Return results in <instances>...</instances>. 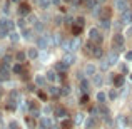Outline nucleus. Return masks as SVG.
<instances>
[{
  "instance_id": "obj_36",
  "label": "nucleus",
  "mask_w": 132,
  "mask_h": 129,
  "mask_svg": "<svg viewBox=\"0 0 132 129\" xmlns=\"http://www.w3.org/2000/svg\"><path fill=\"white\" fill-rule=\"evenodd\" d=\"M117 123H119V126H120V127H124V126H126V124H127V119H126V117H124V116H120L119 119H117Z\"/></svg>"
},
{
  "instance_id": "obj_30",
  "label": "nucleus",
  "mask_w": 132,
  "mask_h": 129,
  "mask_svg": "<svg viewBox=\"0 0 132 129\" xmlns=\"http://www.w3.org/2000/svg\"><path fill=\"white\" fill-rule=\"evenodd\" d=\"M107 97H109L110 101H116L117 99V90H114V89H110L109 92H107Z\"/></svg>"
},
{
  "instance_id": "obj_20",
  "label": "nucleus",
  "mask_w": 132,
  "mask_h": 129,
  "mask_svg": "<svg viewBox=\"0 0 132 129\" xmlns=\"http://www.w3.org/2000/svg\"><path fill=\"white\" fill-rule=\"evenodd\" d=\"M48 94H50V96H54V97H59V96H60V87L52 86L50 89H48Z\"/></svg>"
},
{
  "instance_id": "obj_31",
  "label": "nucleus",
  "mask_w": 132,
  "mask_h": 129,
  "mask_svg": "<svg viewBox=\"0 0 132 129\" xmlns=\"http://www.w3.org/2000/svg\"><path fill=\"white\" fill-rule=\"evenodd\" d=\"M39 5L42 7L44 10H47V9H48V5H50V0H39Z\"/></svg>"
},
{
  "instance_id": "obj_48",
  "label": "nucleus",
  "mask_w": 132,
  "mask_h": 129,
  "mask_svg": "<svg viewBox=\"0 0 132 129\" xmlns=\"http://www.w3.org/2000/svg\"><path fill=\"white\" fill-rule=\"evenodd\" d=\"M64 2H72V0H64Z\"/></svg>"
},
{
  "instance_id": "obj_13",
  "label": "nucleus",
  "mask_w": 132,
  "mask_h": 129,
  "mask_svg": "<svg viewBox=\"0 0 132 129\" xmlns=\"http://www.w3.org/2000/svg\"><path fill=\"white\" fill-rule=\"evenodd\" d=\"M107 62H109V65H116L117 62H119V55H117L116 52L109 54V55H107Z\"/></svg>"
},
{
  "instance_id": "obj_49",
  "label": "nucleus",
  "mask_w": 132,
  "mask_h": 129,
  "mask_svg": "<svg viewBox=\"0 0 132 129\" xmlns=\"http://www.w3.org/2000/svg\"><path fill=\"white\" fill-rule=\"evenodd\" d=\"M130 81H132V72H130Z\"/></svg>"
},
{
  "instance_id": "obj_43",
  "label": "nucleus",
  "mask_w": 132,
  "mask_h": 129,
  "mask_svg": "<svg viewBox=\"0 0 132 129\" xmlns=\"http://www.w3.org/2000/svg\"><path fill=\"white\" fill-rule=\"evenodd\" d=\"M62 0H50V3H54V5H60Z\"/></svg>"
},
{
  "instance_id": "obj_7",
  "label": "nucleus",
  "mask_w": 132,
  "mask_h": 129,
  "mask_svg": "<svg viewBox=\"0 0 132 129\" xmlns=\"http://www.w3.org/2000/svg\"><path fill=\"white\" fill-rule=\"evenodd\" d=\"M48 37L47 35H42L40 39H37V45L40 47V50H47V47H48Z\"/></svg>"
},
{
  "instance_id": "obj_37",
  "label": "nucleus",
  "mask_w": 132,
  "mask_h": 129,
  "mask_svg": "<svg viewBox=\"0 0 132 129\" xmlns=\"http://www.w3.org/2000/svg\"><path fill=\"white\" fill-rule=\"evenodd\" d=\"M15 107H17V102H15V101H10V102L7 104V109H9V111H13Z\"/></svg>"
},
{
  "instance_id": "obj_16",
  "label": "nucleus",
  "mask_w": 132,
  "mask_h": 129,
  "mask_svg": "<svg viewBox=\"0 0 132 129\" xmlns=\"http://www.w3.org/2000/svg\"><path fill=\"white\" fill-rule=\"evenodd\" d=\"M47 84V77H44V75H35V86H39V87H42Z\"/></svg>"
},
{
  "instance_id": "obj_44",
  "label": "nucleus",
  "mask_w": 132,
  "mask_h": 129,
  "mask_svg": "<svg viewBox=\"0 0 132 129\" xmlns=\"http://www.w3.org/2000/svg\"><path fill=\"white\" fill-rule=\"evenodd\" d=\"M39 129H45V126H42V124H40V126H39Z\"/></svg>"
},
{
  "instance_id": "obj_10",
  "label": "nucleus",
  "mask_w": 132,
  "mask_h": 129,
  "mask_svg": "<svg viewBox=\"0 0 132 129\" xmlns=\"http://www.w3.org/2000/svg\"><path fill=\"white\" fill-rule=\"evenodd\" d=\"M45 77H47V82H55L59 79V72L57 71H48L45 74Z\"/></svg>"
},
{
  "instance_id": "obj_1",
  "label": "nucleus",
  "mask_w": 132,
  "mask_h": 129,
  "mask_svg": "<svg viewBox=\"0 0 132 129\" xmlns=\"http://www.w3.org/2000/svg\"><path fill=\"white\" fill-rule=\"evenodd\" d=\"M89 39H90V42H94V44H102L104 37L97 29H90L89 30Z\"/></svg>"
},
{
  "instance_id": "obj_25",
  "label": "nucleus",
  "mask_w": 132,
  "mask_h": 129,
  "mask_svg": "<svg viewBox=\"0 0 132 129\" xmlns=\"http://www.w3.org/2000/svg\"><path fill=\"white\" fill-rule=\"evenodd\" d=\"M94 57H97V59H100V57H102V55H104V50H102V47H99V45H97V47L95 49H94Z\"/></svg>"
},
{
  "instance_id": "obj_14",
  "label": "nucleus",
  "mask_w": 132,
  "mask_h": 129,
  "mask_svg": "<svg viewBox=\"0 0 132 129\" xmlns=\"http://www.w3.org/2000/svg\"><path fill=\"white\" fill-rule=\"evenodd\" d=\"M80 47H82V40L80 39H74V40H72V47H70L72 52H77Z\"/></svg>"
},
{
  "instance_id": "obj_11",
  "label": "nucleus",
  "mask_w": 132,
  "mask_h": 129,
  "mask_svg": "<svg viewBox=\"0 0 132 129\" xmlns=\"http://www.w3.org/2000/svg\"><path fill=\"white\" fill-rule=\"evenodd\" d=\"M92 84L95 86V87H100L102 86V82H104V77H102V74H95V75H92Z\"/></svg>"
},
{
  "instance_id": "obj_26",
  "label": "nucleus",
  "mask_w": 132,
  "mask_h": 129,
  "mask_svg": "<svg viewBox=\"0 0 132 129\" xmlns=\"http://www.w3.org/2000/svg\"><path fill=\"white\" fill-rule=\"evenodd\" d=\"M9 37H10V40H12V42H19V40H20L19 32H15V30H12V32L9 34Z\"/></svg>"
},
{
  "instance_id": "obj_8",
  "label": "nucleus",
  "mask_w": 132,
  "mask_h": 129,
  "mask_svg": "<svg viewBox=\"0 0 132 129\" xmlns=\"http://www.w3.org/2000/svg\"><path fill=\"white\" fill-rule=\"evenodd\" d=\"M120 20L124 24H132V10H127V12L120 13Z\"/></svg>"
},
{
  "instance_id": "obj_41",
  "label": "nucleus",
  "mask_w": 132,
  "mask_h": 129,
  "mask_svg": "<svg viewBox=\"0 0 132 129\" xmlns=\"http://www.w3.org/2000/svg\"><path fill=\"white\" fill-rule=\"evenodd\" d=\"M126 35H132V25H129V27H127V30H126Z\"/></svg>"
},
{
  "instance_id": "obj_24",
  "label": "nucleus",
  "mask_w": 132,
  "mask_h": 129,
  "mask_svg": "<svg viewBox=\"0 0 132 129\" xmlns=\"http://www.w3.org/2000/svg\"><path fill=\"white\" fill-rule=\"evenodd\" d=\"M94 124H95V117L90 116L89 119L85 121V129H92V127H94Z\"/></svg>"
},
{
  "instance_id": "obj_17",
  "label": "nucleus",
  "mask_w": 132,
  "mask_h": 129,
  "mask_svg": "<svg viewBox=\"0 0 132 129\" xmlns=\"http://www.w3.org/2000/svg\"><path fill=\"white\" fill-rule=\"evenodd\" d=\"M23 71H25V67H23L22 64H15V65L12 67V72H13V74H17V75L23 74Z\"/></svg>"
},
{
  "instance_id": "obj_45",
  "label": "nucleus",
  "mask_w": 132,
  "mask_h": 129,
  "mask_svg": "<svg viewBox=\"0 0 132 129\" xmlns=\"http://www.w3.org/2000/svg\"><path fill=\"white\" fill-rule=\"evenodd\" d=\"M50 129H59V127H57V126H52V127H50Z\"/></svg>"
},
{
  "instance_id": "obj_12",
  "label": "nucleus",
  "mask_w": 132,
  "mask_h": 129,
  "mask_svg": "<svg viewBox=\"0 0 132 129\" xmlns=\"http://www.w3.org/2000/svg\"><path fill=\"white\" fill-rule=\"evenodd\" d=\"M55 116L60 117V119H64L65 116H69V114H67V109H65V107H62V106L55 107Z\"/></svg>"
},
{
  "instance_id": "obj_4",
  "label": "nucleus",
  "mask_w": 132,
  "mask_h": 129,
  "mask_svg": "<svg viewBox=\"0 0 132 129\" xmlns=\"http://www.w3.org/2000/svg\"><path fill=\"white\" fill-rule=\"evenodd\" d=\"M67 69H69V64L67 62H64V60H57L54 64V71H57L59 74H62V72H67Z\"/></svg>"
},
{
  "instance_id": "obj_40",
  "label": "nucleus",
  "mask_w": 132,
  "mask_h": 129,
  "mask_svg": "<svg viewBox=\"0 0 132 129\" xmlns=\"http://www.w3.org/2000/svg\"><path fill=\"white\" fill-rule=\"evenodd\" d=\"M70 126H72V123H70V121H65V123L62 124V127H64V129H69Z\"/></svg>"
},
{
  "instance_id": "obj_32",
  "label": "nucleus",
  "mask_w": 132,
  "mask_h": 129,
  "mask_svg": "<svg viewBox=\"0 0 132 129\" xmlns=\"http://www.w3.org/2000/svg\"><path fill=\"white\" fill-rule=\"evenodd\" d=\"M99 111H100V114H102L104 117H107V116H109V107H105V106H100V107H99Z\"/></svg>"
},
{
  "instance_id": "obj_39",
  "label": "nucleus",
  "mask_w": 132,
  "mask_h": 129,
  "mask_svg": "<svg viewBox=\"0 0 132 129\" xmlns=\"http://www.w3.org/2000/svg\"><path fill=\"white\" fill-rule=\"evenodd\" d=\"M54 20H55V22H54L55 25H60V24H62V17H60V15H57V17H55Z\"/></svg>"
},
{
  "instance_id": "obj_28",
  "label": "nucleus",
  "mask_w": 132,
  "mask_h": 129,
  "mask_svg": "<svg viewBox=\"0 0 132 129\" xmlns=\"http://www.w3.org/2000/svg\"><path fill=\"white\" fill-rule=\"evenodd\" d=\"M105 99H107V94L104 92V90H100V92H97V101H99V102H104Z\"/></svg>"
},
{
  "instance_id": "obj_22",
  "label": "nucleus",
  "mask_w": 132,
  "mask_h": 129,
  "mask_svg": "<svg viewBox=\"0 0 132 129\" xmlns=\"http://www.w3.org/2000/svg\"><path fill=\"white\" fill-rule=\"evenodd\" d=\"M64 62H67L69 65H70V64H74V62H75V55H74V54H70V52H69V54H65Z\"/></svg>"
},
{
  "instance_id": "obj_33",
  "label": "nucleus",
  "mask_w": 132,
  "mask_h": 129,
  "mask_svg": "<svg viewBox=\"0 0 132 129\" xmlns=\"http://www.w3.org/2000/svg\"><path fill=\"white\" fill-rule=\"evenodd\" d=\"M74 24H75V25H80V27H84V24H85V19H84V17H77Z\"/></svg>"
},
{
  "instance_id": "obj_50",
  "label": "nucleus",
  "mask_w": 132,
  "mask_h": 129,
  "mask_svg": "<svg viewBox=\"0 0 132 129\" xmlns=\"http://www.w3.org/2000/svg\"><path fill=\"white\" fill-rule=\"evenodd\" d=\"M0 96H2V90H0Z\"/></svg>"
},
{
  "instance_id": "obj_29",
  "label": "nucleus",
  "mask_w": 132,
  "mask_h": 129,
  "mask_svg": "<svg viewBox=\"0 0 132 129\" xmlns=\"http://www.w3.org/2000/svg\"><path fill=\"white\" fill-rule=\"evenodd\" d=\"M69 94H70V86L60 87V96H69Z\"/></svg>"
},
{
  "instance_id": "obj_42",
  "label": "nucleus",
  "mask_w": 132,
  "mask_h": 129,
  "mask_svg": "<svg viewBox=\"0 0 132 129\" xmlns=\"http://www.w3.org/2000/svg\"><path fill=\"white\" fill-rule=\"evenodd\" d=\"M87 101H89L87 94H84V97H82V102H80V104H87Z\"/></svg>"
},
{
  "instance_id": "obj_38",
  "label": "nucleus",
  "mask_w": 132,
  "mask_h": 129,
  "mask_svg": "<svg viewBox=\"0 0 132 129\" xmlns=\"http://www.w3.org/2000/svg\"><path fill=\"white\" fill-rule=\"evenodd\" d=\"M124 59H126V62H130L132 60V50H127L126 55H124Z\"/></svg>"
},
{
  "instance_id": "obj_47",
  "label": "nucleus",
  "mask_w": 132,
  "mask_h": 129,
  "mask_svg": "<svg viewBox=\"0 0 132 129\" xmlns=\"http://www.w3.org/2000/svg\"><path fill=\"white\" fill-rule=\"evenodd\" d=\"M12 2H20V0H12Z\"/></svg>"
},
{
  "instance_id": "obj_18",
  "label": "nucleus",
  "mask_w": 132,
  "mask_h": 129,
  "mask_svg": "<svg viewBox=\"0 0 132 129\" xmlns=\"http://www.w3.org/2000/svg\"><path fill=\"white\" fill-rule=\"evenodd\" d=\"M114 84H116V87L124 86V75L122 74H117L116 77H114Z\"/></svg>"
},
{
  "instance_id": "obj_46",
  "label": "nucleus",
  "mask_w": 132,
  "mask_h": 129,
  "mask_svg": "<svg viewBox=\"0 0 132 129\" xmlns=\"http://www.w3.org/2000/svg\"><path fill=\"white\" fill-rule=\"evenodd\" d=\"M97 2H105V0H97Z\"/></svg>"
},
{
  "instance_id": "obj_21",
  "label": "nucleus",
  "mask_w": 132,
  "mask_h": 129,
  "mask_svg": "<svg viewBox=\"0 0 132 129\" xmlns=\"http://www.w3.org/2000/svg\"><path fill=\"white\" fill-rule=\"evenodd\" d=\"M25 59H27V54H25V52H17V54H15V60L19 62V64H22Z\"/></svg>"
},
{
  "instance_id": "obj_9",
  "label": "nucleus",
  "mask_w": 132,
  "mask_h": 129,
  "mask_svg": "<svg viewBox=\"0 0 132 129\" xmlns=\"http://www.w3.org/2000/svg\"><path fill=\"white\" fill-rule=\"evenodd\" d=\"M19 13H20L22 17L30 15V5H29V3H20V7H19Z\"/></svg>"
},
{
  "instance_id": "obj_34",
  "label": "nucleus",
  "mask_w": 132,
  "mask_h": 129,
  "mask_svg": "<svg viewBox=\"0 0 132 129\" xmlns=\"http://www.w3.org/2000/svg\"><path fill=\"white\" fill-rule=\"evenodd\" d=\"M72 32H74V35H79V34L82 32V27H80V25H75V24H74V27H72Z\"/></svg>"
},
{
  "instance_id": "obj_35",
  "label": "nucleus",
  "mask_w": 132,
  "mask_h": 129,
  "mask_svg": "<svg viewBox=\"0 0 132 129\" xmlns=\"http://www.w3.org/2000/svg\"><path fill=\"white\" fill-rule=\"evenodd\" d=\"M74 123H75V124H82V123H84V114H77Z\"/></svg>"
},
{
  "instance_id": "obj_2",
  "label": "nucleus",
  "mask_w": 132,
  "mask_h": 129,
  "mask_svg": "<svg viewBox=\"0 0 132 129\" xmlns=\"http://www.w3.org/2000/svg\"><path fill=\"white\" fill-rule=\"evenodd\" d=\"M112 47L116 49V50L124 49V35L122 34H116V35L112 37Z\"/></svg>"
},
{
  "instance_id": "obj_6",
  "label": "nucleus",
  "mask_w": 132,
  "mask_h": 129,
  "mask_svg": "<svg viewBox=\"0 0 132 129\" xmlns=\"http://www.w3.org/2000/svg\"><path fill=\"white\" fill-rule=\"evenodd\" d=\"M116 9L119 10L120 13L127 12V10H129V3H127V0H116Z\"/></svg>"
},
{
  "instance_id": "obj_23",
  "label": "nucleus",
  "mask_w": 132,
  "mask_h": 129,
  "mask_svg": "<svg viewBox=\"0 0 132 129\" xmlns=\"http://www.w3.org/2000/svg\"><path fill=\"white\" fill-rule=\"evenodd\" d=\"M84 5L87 7L89 10H92V9H95V5H97V0H84Z\"/></svg>"
},
{
  "instance_id": "obj_27",
  "label": "nucleus",
  "mask_w": 132,
  "mask_h": 129,
  "mask_svg": "<svg viewBox=\"0 0 132 129\" xmlns=\"http://www.w3.org/2000/svg\"><path fill=\"white\" fill-rule=\"evenodd\" d=\"M100 27H102V29H109L110 27V19H100Z\"/></svg>"
},
{
  "instance_id": "obj_15",
  "label": "nucleus",
  "mask_w": 132,
  "mask_h": 129,
  "mask_svg": "<svg viewBox=\"0 0 132 129\" xmlns=\"http://www.w3.org/2000/svg\"><path fill=\"white\" fill-rule=\"evenodd\" d=\"M129 71H130V69H129V65H127V62H120V64H119V72L122 75L129 74Z\"/></svg>"
},
{
  "instance_id": "obj_5",
  "label": "nucleus",
  "mask_w": 132,
  "mask_h": 129,
  "mask_svg": "<svg viewBox=\"0 0 132 129\" xmlns=\"http://www.w3.org/2000/svg\"><path fill=\"white\" fill-rule=\"evenodd\" d=\"M84 74L87 75V77H92V75L97 74V67L92 64V62H89V64L85 65V69H84Z\"/></svg>"
},
{
  "instance_id": "obj_3",
  "label": "nucleus",
  "mask_w": 132,
  "mask_h": 129,
  "mask_svg": "<svg viewBox=\"0 0 132 129\" xmlns=\"http://www.w3.org/2000/svg\"><path fill=\"white\" fill-rule=\"evenodd\" d=\"M25 54H27V59H30V60H35V59H39L40 52H39V49H37V47H29V49L25 50Z\"/></svg>"
},
{
  "instance_id": "obj_19",
  "label": "nucleus",
  "mask_w": 132,
  "mask_h": 129,
  "mask_svg": "<svg viewBox=\"0 0 132 129\" xmlns=\"http://www.w3.org/2000/svg\"><path fill=\"white\" fill-rule=\"evenodd\" d=\"M79 86H80V90L84 94H87L89 92V82L85 81V79H82V81H79Z\"/></svg>"
}]
</instances>
